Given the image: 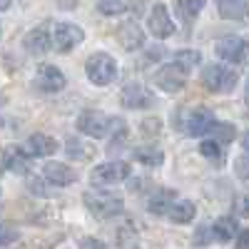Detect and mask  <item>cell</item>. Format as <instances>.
<instances>
[{"mask_svg": "<svg viewBox=\"0 0 249 249\" xmlns=\"http://www.w3.org/2000/svg\"><path fill=\"white\" fill-rule=\"evenodd\" d=\"M237 72L224 68V65H210L202 72V82L214 92H232L237 88Z\"/></svg>", "mask_w": 249, "mask_h": 249, "instance_id": "cell-4", "label": "cell"}, {"mask_svg": "<svg viewBox=\"0 0 249 249\" xmlns=\"http://www.w3.org/2000/svg\"><path fill=\"white\" fill-rule=\"evenodd\" d=\"M207 237H212V227H210V230H199L195 234V244H207V242H210Z\"/></svg>", "mask_w": 249, "mask_h": 249, "instance_id": "cell-34", "label": "cell"}, {"mask_svg": "<svg viewBox=\"0 0 249 249\" xmlns=\"http://www.w3.org/2000/svg\"><path fill=\"white\" fill-rule=\"evenodd\" d=\"M13 5V0H0V13H3V10H8Z\"/></svg>", "mask_w": 249, "mask_h": 249, "instance_id": "cell-36", "label": "cell"}, {"mask_svg": "<svg viewBox=\"0 0 249 249\" xmlns=\"http://www.w3.org/2000/svg\"><path fill=\"white\" fill-rule=\"evenodd\" d=\"M85 204L97 219H107V217L122 212V199L117 195H107V192H88Z\"/></svg>", "mask_w": 249, "mask_h": 249, "instance_id": "cell-3", "label": "cell"}, {"mask_svg": "<svg viewBox=\"0 0 249 249\" xmlns=\"http://www.w3.org/2000/svg\"><path fill=\"white\" fill-rule=\"evenodd\" d=\"M167 217L175 222V224H187L195 219V204L190 199H179V202H172V207L167 210Z\"/></svg>", "mask_w": 249, "mask_h": 249, "instance_id": "cell-17", "label": "cell"}, {"mask_svg": "<svg viewBox=\"0 0 249 249\" xmlns=\"http://www.w3.org/2000/svg\"><path fill=\"white\" fill-rule=\"evenodd\" d=\"M237 247H239V249H249V230H244V232L239 234V242H237Z\"/></svg>", "mask_w": 249, "mask_h": 249, "instance_id": "cell-35", "label": "cell"}, {"mask_svg": "<svg viewBox=\"0 0 249 249\" xmlns=\"http://www.w3.org/2000/svg\"><path fill=\"white\" fill-rule=\"evenodd\" d=\"M219 13L227 20H244L249 15V3L247 0H219Z\"/></svg>", "mask_w": 249, "mask_h": 249, "instance_id": "cell-18", "label": "cell"}, {"mask_svg": "<svg viewBox=\"0 0 249 249\" xmlns=\"http://www.w3.org/2000/svg\"><path fill=\"white\" fill-rule=\"evenodd\" d=\"M214 132H217V142L224 144V147L234 140V127H232V124H217Z\"/></svg>", "mask_w": 249, "mask_h": 249, "instance_id": "cell-30", "label": "cell"}, {"mask_svg": "<svg viewBox=\"0 0 249 249\" xmlns=\"http://www.w3.org/2000/svg\"><path fill=\"white\" fill-rule=\"evenodd\" d=\"M175 202V192L172 190H160L152 199H150V212L155 214H167V210Z\"/></svg>", "mask_w": 249, "mask_h": 249, "instance_id": "cell-21", "label": "cell"}, {"mask_svg": "<svg viewBox=\"0 0 249 249\" xmlns=\"http://www.w3.org/2000/svg\"><path fill=\"white\" fill-rule=\"evenodd\" d=\"M234 214L237 217H249V195L234 199Z\"/></svg>", "mask_w": 249, "mask_h": 249, "instance_id": "cell-32", "label": "cell"}, {"mask_svg": "<svg viewBox=\"0 0 249 249\" xmlns=\"http://www.w3.org/2000/svg\"><path fill=\"white\" fill-rule=\"evenodd\" d=\"M199 152H202L207 160L219 162V157H222V144H219L217 140H204V142L199 144Z\"/></svg>", "mask_w": 249, "mask_h": 249, "instance_id": "cell-26", "label": "cell"}, {"mask_svg": "<svg viewBox=\"0 0 249 249\" xmlns=\"http://www.w3.org/2000/svg\"><path fill=\"white\" fill-rule=\"evenodd\" d=\"M23 45H25V50L33 53V55H45V53L50 50V45H53V37H50L48 25H37V28H33V30L25 35Z\"/></svg>", "mask_w": 249, "mask_h": 249, "instance_id": "cell-12", "label": "cell"}, {"mask_svg": "<svg viewBox=\"0 0 249 249\" xmlns=\"http://www.w3.org/2000/svg\"><path fill=\"white\" fill-rule=\"evenodd\" d=\"M117 75V62L112 55L107 53H95L90 60H88V77L95 82V85H110Z\"/></svg>", "mask_w": 249, "mask_h": 249, "instance_id": "cell-2", "label": "cell"}, {"mask_svg": "<svg viewBox=\"0 0 249 249\" xmlns=\"http://www.w3.org/2000/svg\"><path fill=\"white\" fill-rule=\"evenodd\" d=\"M135 157H137L142 164H162V160H164V155L157 152V150H137Z\"/></svg>", "mask_w": 249, "mask_h": 249, "instance_id": "cell-28", "label": "cell"}, {"mask_svg": "<svg viewBox=\"0 0 249 249\" xmlns=\"http://www.w3.org/2000/svg\"><path fill=\"white\" fill-rule=\"evenodd\" d=\"M117 117H107L97 110H85L77 117V130L85 132L88 137H105L115 130Z\"/></svg>", "mask_w": 249, "mask_h": 249, "instance_id": "cell-1", "label": "cell"}, {"mask_svg": "<svg viewBox=\"0 0 249 249\" xmlns=\"http://www.w3.org/2000/svg\"><path fill=\"white\" fill-rule=\"evenodd\" d=\"M0 127H3V120H0Z\"/></svg>", "mask_w": 249, "mask_h": 249, "instance_id": "cell-38", "label": "cell"}, {"mask_svg": "<svg viewBox=\"0 0 249 249\" xmlns=\"http://www.w3.org/2000/svg\"><path fill=\"white\" fill-rule=\"evenodd\" d=\"M82 40H85V33H82L77 25L72 23H60L55 25V35H53V48L57 53H70L72 48H77Z\"/></svg>", "mask_w": 249, "mask_h": 249, "instance_id": "cell-6", "label": "cell"}, {"mask_svg": "<svg viewBox=\"0 0 249 249\" xmlns=\"http://www.w3.org/2000/svg\"><path fill=\"white\" fill-rule=\"evenodd\" d=\"M150 30L155 37H170L175 33V23H172V18H170V10L164 8L162 3H157L150 13Z\"/></svg>", "mask_w": 249, "mask_h": 249, "instance_id": "cell-11", "label": "cell"}, {"mask_svg": "<svg viewBox=\"0 0 249 249\" xmlns=\"http://www.w3.org/2000/svg\"><path fill=\"white\" fill-rule=\"evenodd\" d=\"M234 170H237L239 179L249 184V157H244V155H242V157H239V160L234 162Z\"/></svg>", "mask_w": 249, "mask_h": 249, "instance_id": "cell-31", "label": "cell"}, {"mask_svg": "<svg viewBox=\"0 0 249 249\" xmlns=\"http://www.w3.org/2000/svg\"><path fill=\"white\" fill-rule=\"evenodd\" d=\"M0 172H3V164H0Z\"/></svg>", "mask_w": 249, "mask_h": 249, "instance_id": "cell-39", "label": "cell"}, {"mask_svg": "<svg viewBox=\"0 0 249 249\" xmlns=\"http://www.w3.org/2000/svg\"><path fill=\"white\" fill-rule=\"evenodd\" d=\"M68 155L77 157V160H88V157L95 155V147H92V144H77V140L68 137Z\"/></svg>", "mask_w": 249, "mask_h": 249, "instance_id": "cell-25", "label": "cell"}, {"mask_svg": "<svg viewBox=\"0 0 249 249\" xmlns=\"http://www.w3.org/2000/svg\"><path fill=\"white\" fill-rule=\"evenodd\" d=\"M43 177L55 184V187H68L77 179V172L70 167V164H62V162H48L45 170H43Z\"/></svg>", "mask_w": 249, "mask_h": 249, "instance_id": "cell-13", "label": "cell"}, {"mask_svg": "<svg viewBox=\"0 0 249 249\" xmlns=\"http://www.w3.org/2000/svg\"><path fill=\"white\" fill-rule=\"evenodd\" d=\"M57 152V142L50 135H33L28 140V155L33 157H50Z\"/></svg>", "mask_w": 249, "mask_h": 249, "instance_id": "cell-15", "label": "cell"}, {"mask_svg": "<svg viewBox=\"0 0 249 249\" xmlns=\"http://www.w3.org/2000/svg\"><path fill=\"white\" fill-rule=\"evenodd\" d=\"M117 37H120V45H122L124 50H137V48L142 45V40H144V35H142V30H140L137 23H124V25L120 28Z\"/></svg>", "mask_w": 249, "mask_h": 249, "instance_id": "cell-16", "label": "cell"}, {"mask_svg": "<svg viewBox=\"0 0 249 249\" xmlns=\"http://www.w3.org/2000/svg\"><path fill=\"white\" fill-rule=\"evenodd\" d=\"M204 8V0H177V13L182 20H187V23H192V20L202 13Z\"/></svg>", "mask_w": 249, "mask_h": 249, "instance_id": "cell-22", "label": "cell"}, {"mask_svg": "<svg viewBox=\"0 0 249 249\" xmlns=\"http://www.w3.org/2000/svg\"><path fill=\"white\" fill-rule=\"evenodd\" d=\"M199 60H202V55L197 50H179V53H175V65H179L187 72H190L192 68H197Z\"/></svg>", "mask_w": 249, "mask_h": 249, "instance_id": "cell-23", "label": "cell"}, {"mask_svg": "<svg viewBox=\"0 0 249 249\" xmlns=\"http://www.w3.org/2000/svg\"><path fill=\"white\" fill-rule=\"evenodd\" d=\"M120 102H122V107L142 110V107H152V105H155V95L144 88V85H130V88L122 90Z\"/></svg>", "mask_w": 249, "mask_h": 249, "instance_id": "cell-9", "label": "cell"}, {"mask_svg": "<svg viewBox=\"0 0 249 249\" xmlns=\"http://www.w3.org/2000/svg\"><path fill=\"white\" fill-rule=\"evenodd\" d=\"M217 55L222 60H230V62H244L249 57V43L244 37H237V35H227L217 43Z\"/></svg>", "mask_w": 249, "mask_h": 249, "instance_id": "cell-7", "label": "cell"}, {"mask_svg": "<svg viewBox=\"0 0 249 249\" xmlns=\"http://www.w3.org/2000/svg\"><path fill=\"white\" fill-rule=\"evenodd\" d=\"M18 239V230L8 222H0V247H8Z\"/></svg>", "mask_w": 249, "mask_h": 249, "instance_id": "cell-29", "label": "cell"}, {"mask_svg": "<svg viewBox=\"0 0 249 249\" xmlns=\"http://www.w3.org/2000/svg\"><path fill=\"white\" fill-rule=\"evenodd\" d=\"M237 237V222L232 217H219L214 224H212V239L217 242H230Z\"/></svg>", "mask_w": 249, "mask_h": 249, "instance_id": "cell-19", "label": "cell"}, {"mask_svg": "<svg viewBox=\"0 0 249 249\" xmlns=\"http://www.w3.org/2000/svg\"><path fill=\"white\" fill-rule=\"evenodd\" d=\"M130 164L127 162H105L100 167L92 170V182L95 184H117V182H124L130 177Z\"/></svg>", "mask_w": 249, "mask_h": 249, "instance_id": "cell-5", "label": "cell"}, {"mask_svg": "<svg viewBox=\"0 0 249 249\" xmlns=\"http://www.w3.org/2000/svg\"><path fill=\"white\" fill-rule=\"evenodd\" d=\"M5 167L13 170V172H28L30 170V160L25 155V150H20V147H8L5 150Z\"/></svg>", "mask_w": 249, "mask_h": 249, "instance_id": "cell-20", "label": "cell"}, {"mask_svg": "<svg viewBox=\"0 0 249 249\" xmlns=\"http://www.w3.org/2000/svg\"><path fill=\"white\" fill-rule=\"evenodd\" d=\"M97 10L102 15H120L124 10V0H100Z\"/></svg>", "mask_w": 249, "mask_h": 249, "instance_id": "cell-27", "label": "cell"}, {"mask_svg": "<svg viewBox=\"0 0 249 249\" xmlns=\"http://www.w3.org/2000/svg\"><path fill=\"white\" fill-rule=\"evenodd\" d=\"M80 249H107V247L102 244L100 239H95V237H85L82 244H80Z\"/></svg>", "mask_w": 249, "mask_h": 249, "instance_id": "cell-33", "label": "cell"}, {"mask_svg": "<svg viewBox=\"0 0 249 249\" xmlns=\"http://www.w3.org/2000/svg\"><path fill=\"white\" fill-rule=\"evenodd\" d=\"M184 82H187V70H182L179 65H175V62L164 65V68L157 70V75H155V85L162 88L164 92H177V90H182Z\"/></svg>", "mask_w": 249, "mask_h": 249, "instance_id": "cell-8", "label": "cell"}, {"mask_svg": "<svg viewBox=\"0 0 249 249\" xmlns=\"http://www.w3.org/2000/svg\"><path fill=\"white\" fill-rule=\"evenodd\" d=\"M217 124L219 122H217L212 110L199 107V110H195L190 115V120H187V130H190L192 135H197V137H207V135H212L217 130Z\"/></svg>", "mask_w": 249, "mask_h": 249, "instance_id": "cell-10", "label": "cell"}, {"mask_svg": "<svg viewBox=\"0 0 249 249\" xmlns=\"http://www.w3.org/2000/svg\"><path fill=\"white\" fill-rule=\"evenodd\" d=\"M117 247L120 249H137L140 247L132 224H124V227H120V230H117Z\"/></svg>", "mask_w": 249, "mask_h": 249, "instance_id": "cell-24", "label": "cell"}, {"mask_svg": "<svg viewBox=\"0 0 249 249\" xmlns=\"http://www.w3.org/2000/svg\"><path fill=\"white\" fill-rule=\"evenodd\" d=\"M242 144H244V150L249 152V132H244V140H242Z\"/></svg>", "mask_w": 249, "mask_h": 249, "instance_id": "cell-37", "label": "cell"}, {"mask_svg": "<svg viewBox=\"0 0 249 249\" xmlns=\"http://www.w3.org/2000/svg\"><path fill=\"white\" fill-rule=\"evenodd\" d=\"M35 80H37V88L45 90V92H57V90L65 88V75H62L55 65H40Z\"/></svg>", "mask_w": 249, "mask_h": 249, "instance_id": "cell-14", "label": "cell"}]
</instances>
